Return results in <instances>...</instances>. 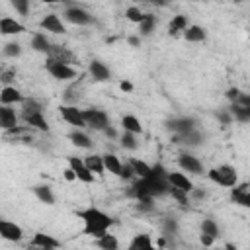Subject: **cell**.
I'll return each instance as SVG.
<instances>
[{"mask_svg": "<svg viewBox=\"0 0 250 250\" xmlns=\"http://www.w3.org/2000/svg\"><path fill=\"white\" fill-rule=\"evenodd\" d=\"M170 191V182H168V170L162 164H154L152 172L146 178H139L133 186L129 195L135 199L143 197H160Z\"/></svg>", "mask_w": 250, "mask_h": 250, "instance_id": "1", "label": "cell"}, {"mask_svg": "<svg viewBox=\"0 0 250 250\" xmlns=\"http://www.w3.org/2000/svg\"><path fill=\"white\" fill-rule=\"evenodd\" d=\"M76 217L82 219V223H84L82 232L88 234V236H94V238L104 236L109 230V227L113 225V219L107 213H104L102 209H98V207L80 209V211H76Z\"/></svg>", "mask_w": 250, "mask_h": 250, "instance_id": "2", "label": "cell"}, {"mask_svg": "<svg viewBox=\"0 0 250 250\" xmlns=\"http://www.w3.org/2000/svg\"><path fill=\"white\" fill-rule=\"evenodd\" d=\"M207 178L217 184V186H223V188H232L238 184V172L234 166L230 164H219V166H213L211 170H207Z\"/></svg>", "mask_w": 250, "mask_h": 250, "instance_id": "3", "label": "cell"}, {"mask_svg": "<svg viewBox=\"0 0 250 250\" xmlns=\"http://www.w3.org/2000/svg\"><path fill=\"white\" fill-rule=\"evenodd\" d=\"M45 68H47V72H49L53 78H57V80H61V82H68V80H74V78H76V70H74L68 62L57 61V59H53V57H47Z\"/></svg>", "mask_w": 250, "mask_h": 250, "instance_id": "4", "label": "cell"}, {"mask_svg": "<svg viewBox=\"0 0 250 250\" xmlns=\"http://www.w3.org/2000/svg\"><path fill=\"white\" fill-rule=\"evenodd\" d=\"M84 113V119H86V125L96 129V131H104L107 125H109V117L104 109L100 107H88V109H82Z\"/></svg>", "mask_w": 250, "mask_h": 250, "instance_id": "5", "label": "cell"}, {"mask_svg": "<svg viewBox=\"0 0 250 250\" xmlns=\"http://www.w3.org/2000/svg\"><path fill=\"white\" fill-rule=\"evenodd\" d=\"M59 111H61V117H62L68 125H72L74 129H84V127H88V125H86V119H84V113H82V109H78V105H72V104L61 105Z\"/></svg>", "mask_w": 250, "mask_h": 250, "instance_id": "6", "label": "cell"}, {"mask_svg": "<svg viewBox=\"0 0 250 250\" xmlns=\"http://www.w3.org/2000/svg\"><path fill=\"white\" fill-rule=\"evenodd\" d=\"M66 162H68V166L74 170V174H76V178H78V182H84V184H92L94 180H96V174L86 166V162H84V158H78V156H68L66 158Z\"/></svg>", "mask_w": 250, "mask_h": 250, "instance_id": "7", "label": "cell"}, {"mask_svg": "<svg viewBox=\"0 0 250 250\" xmlns=\"http://www.w3.org/2000/svg\"><path fill=\"white\" fill-rule=\"evenodd\" d=\"M64 20L74 23V25H90V23H94V16L88 10L80 8V6H68L64 10Z\"/></svg>", "mask_w": 250, "mask_h": 250, "instance_id": "8", "label": "cell"}, {"mask_svg": "<svg viewBox=\"0 0 250 250\" xmlns=\"http://www.w3.org/2000/svg\"><path fill=\"white\" fill-rule=\"evenodd\" d=\"M230 201L240 207L250 209V182H238L230 188Z\"/></svg>", "mask_w": 250, "mask_h": 250, "instance_id": "9", "label": "cell"}, {"mask_svg": "<svg viewBox=\"0 0 250 250\" xmlns=\"http://www.w3.org/2000/svg\"><path fill=\"white\" fill-rule=\"evenodd\" d=\"M178 166H180V170H184V172H188V174H193V176L203 174V164H201V160H199L197 156L189 154V152H182V154L178 156Z\"/></svg>", "mask_w": 250, "mask_h": 250, "instance_id": "10", "label": "cell"}, {"mask_svg": "<svg viewBox=\"0 0 250 250\" xmlns=\"http://www.w3.org/2000/svg\"><path fill=\"white\" fill-rule=\"evenodd\" d=\"M0 236H2L4 240H10V242H20V240L23 238V230H21L20 225L2 219V221H0Z\"/></svg>", "mask_w": 250, "mask_h": 250, "instance_id": "11", "label": "cell"}, {"mask_svg": "<svg viewBox=\"0 0 250 250\" xmlns=\"http://www.w3.org/2000/svg\"><path fill=\"white\" fill-rule=\"evenodd\" d=\"M39 27H41L43 31H49V33H55V35L66 33V27H64L62 20H61L57 14H47V16L39 21Z\"/></svg>", "mask_w": 250, "mask_h": 250, "instance_id": "12", "label": "cell"}, {"mask_svg": "<svg viewBox=\"0 0 250 250\" xmlns=\"http://www.w3.org/2000/svg\"><path fill=\"white\" fill-rule=\"evenodd\" d=\"M25 98L16 86H2L0 90V104L4 105H14V104H23Z\"/></svg>", "mask_w": 250, "mask_h": 250, "instance_id": "13", "label": "cell"}, {"mask_svg": "<svg viewBox=\"0 0 250 250\" xmlns=\"http://www.w3.org/2000/svg\"><path fill=\"white\" fill-rule=\"evenodd\" d=\"M168 182H170V188H178V189H184V191H191L195 186L191 182V178H188V174L182 172H168Z\"/></svg>", "mask_w": 250, "mask_h": 250, "instance_id": "14", "label": "cell"}, {"mask_svg": "<svg viewBox=\"0 0 250 250\" xmlns=\"http://www.w3.org/2000/svg\"><path fill=\"white\" fill-rule=\"evenodd\" d=\"M18 115H16V109H12V105H0V127L4 129V133L6 131H12V129H16L18 125Z\"/></svg>", "mask_w": 250, "mask_h": 250, "instance_id": "15", "label": "cell"}, {"mask_svg": "<svg viewBox=\"0 0 250 250\" xmlns=\"http://www.w3.org/2000/svg\"><path fill=\"white\" fill-rule=\"evenodd\" d=\"M21 119H23V121H25V125H27V127H31V129H37V131H43V133H47V131H49V123H47V119H45L43 111L23 113V115H21Z\"/></svg>", "mask_w": 250, "mask_h": 250, "instance_id": "16", "label": "cell"}, {"mask_svg": "<svg viewBox=\"0 0 250 250\" xmlns=\"http://www.w3.org/2000/svg\"><path fill=\"white\" fill-rule=\"evenodd\" d=\"M166 129L168 131H174L176 135L180 133H188L191 129H195V121L191 117H176V119H170L166 123Z\"/></svg>", "mask_w": 250, "mask_h": 250, "instance_id": "17", "label": "cell"}, {"mask_svg": "<svg viewBox=\"0 0 250 250\" xmlns=\"http://www.w3.org/2000/svg\"><path fill=\"white\" fill-rule=\"evenodd\" d=\"M25 31V25L20 23L18 20L10 18V16H4L0 20V33L2 35H18V33H23Z\"/></svg>", "mask_w": 250, "mask_h": 250, "instance_id": "18", "label": "cell"}, {"mask_svg": "<svg viewBox=\"0 0 250 250\" xmlns=\"http://www.w3.org/2000/svg\"><path fill=\"white\" fill-rule=\"evenodd\" d=\"M88 72H90V76H92L96 82H105V80H109V78H111L109 68H107L102 61H96V59L88 64Z\"/></svg>", "mask_w": 250, "mask_h": 250, "instance_id": "19", "label": "cell"}, {"mask_svg": "<svg viewBox=\"0 0 250 250\" xmlns=\"http://www.w3.org/2000/svg\"><path fill=\"white\" fill-rule=\"evenodd\" d=\"M182 35H184V39L189 41V43H203V41L207 39L205 27H201V25H197V23H189Z\"/></svg>", "mask_w": 250, "mask_h": 250, "instance_id": "20", "label": "cell"}, {"mask_svg": "<svg viewBox=\"0 0 250 250\" xmlns=\"http://www.w3.org/2000/svg\"><path fill=\"white\" fill-rule=\"evenodd\" d=\"M33 193H35V197H37L41 203H45V205H55V201H57V197H55L51 186H47V184H37V186H33Z\"/></svg>", "mask_w": 250, "mask_h": 250, "instance_id": "21", "label": "cell"}, {"mask_svg": "<svg viewBox=\"0 0 250 250\" xmlns=\"http://www.w3.org/2000/svg\"><path fill=\"white\" fill-rule=\"evenodd\" d=\"M31 246H37V248H59L61 246V240L53 238L51 234H43V232H35L33 238H31Z\"/></svg>", "mask_w": 250, "mask_h": 250, "instance_id": "22", "label": "cell"}, {"mask_svg": "<svg viewBox=\"0 0 250 250\" xmlns=\"http://www.w3.org/2000/svg\"><path fill=\"white\" fill-rule=\"evenodd\" d=\"M31 49L33 51H37V53H43V55H49L51 53V49H53V43L47 39V35L45 33H33V37H31Z\"/></svg>", "mask_w": 250, "mask_h": 250, "instance_id": "23", "label": "cell"}, {"mask_svg": "<svg viewBox=\"0 0 250 250\" xmlns=\"http://www.w3.org/2000/svg\"><path fill=\"white\" fill-rule=\"evenodd\" d=\"M68 141L74 145V146H78V148H92V139L82 131V129H74V131H70L68 133Z\"/></svg>", "mask_w": 250, "mask_h": 250, "instance_id": "24", "label": "cell"}, {"mask_svg": "<svg viewBox=\"0 0 250 250\" xmlns=\"http://www.w3.org/2000/svg\"><path fill=\"white\" fill-rule=\"evenodd\" d=\"M104 156V164H105V170L113 176H121V170H123V162L113 154V152H105L102 154Z\"/></svg>", "mask_w": 250, "mask_h": 250, "instance_id": "25", "label": "cell"}, {"mask_svg": "<svg viewBox=\"0 0 250 250\" xmlns=\"http://www.w3.org/2000/svg\"><path fill=\"white\" fill-rule=\"evenodd\" d=\"M86 166L96 174V176H104L107 170H105V164H104V156L102 154H92V156H86L84 158Z\"/></svg>", "mask_w": 250, "mask_h": 250, "instance_id": "26", "label": "cell"}, {"mask_svg": "<svg viewBox=\"0 0 250 250\" xmlns=\"http://www.w3.org/2000/svg\"><path fill=\"white\" fill-rule=\"evenodd\" d=\"M129 248L131 250H150V248H154V242H152L150 234H135L129 242Z\"/></svg>", "mask_w": 250, "mask_h": 250, "instance_id": "27", "label": "cell"}, {"mask_svg": "<svg viewBox=\"0 0 250 250\" xmlns=\"http://www.w3.org/2000/svg\"><path fill=\"white\" fill-rule=\"evenodd\" d=\"M188 25H189L188 18L182 16V14H178V16H174V18L170 20V23H168V33H170V35H180V33L186 31Z\"/></svg>", "mask_w": 250, "mask_h": 250, "instance_id": "28", "label": "cell"}, {"mask_svg": "<svg viewBox=\"0 0 250 250\" xmlns=\"http://www.w3.org/2000/svg\"><path fill=\"white\" fill-rule=\"evenodd\" d=\"M229 111L232 113V119L238 123H250V107L240 105V104H230Z\"/></svg>", "mask_w": 250, "mask_h": 250, "instance_id": "29", "label": "cell"}, {"mask_svg": "<svg viewBox=\"0 0 250 250\" xmlns=\"http://www.w3.org/2000/svg\"><path fill=\"white\" fill-rule=\"evenodd\" d=\"M121 127H123V131H131V133H143V125H141V121H139V117L137 115H131V113H127V115H123L121 117Z\"/></svg>", "mask_w": 250, "mask_h": 250, "instance_id": "30", "label": "cell"}, {"mask_svg": "<svg viewBox=\"0 0 250 250\" xmlns=\"http://www.w3.org/2000/svg\"><path fill=\"white\" fill-rule=\"evenodd\" d=\"M47 57H53V59L62 61V62H68V64L74 62V55L70 51H66L64 47H61V45H53V49H51V53Z\"/></svg>", "mask_w": 250, "mask_h": 250, "instance_id": "31", "label": "cell"}, {"mask_svg": "<svg viewBox=\"0 0 250 250\" xmlns=\"http://www.w3.org/2000/svg\"><path fill=\"white\" fill-rule=\"evenodd\" d=\"M119 145L125 148V150H135L139 146L137 143V133H131V131H123L119 135Z\"/></svg>", "mask_w": 250, "mask_h": 250, "instance_id": "32", "label": "cell"}, {"mask_svg": "<svg viewBox=\"0 0 250 250\" xmlns=\"http://www.w3.org/2000/svg\"><path fill=\"white\" fill-rule=\"evenodd\" d=\"M96 244H98L100 248H104V250H117V248H119V240H117L113 234H109V232H105L104 236L96 238Z\"/></svg>", "mask_w": 250, "mask_h": 250, "instance_id": "33", "label": "cell"}, {"mask_svg": "<svg viewBox=\"0 0 250 250\" xmlns=\"http://www.w3.org/2000/svg\"><path fill=\"white\" fill-rule=\"evenodd\" d=\"M154 27H156V18L152 14H146L145 20L139 23V35H145V37L150 35L154 31Z\"/></svg>", "mask_w": 250, "mask_h": 250, "instance_id": "34", "label": "cell"}, {"mask_svg": "<svg viewBox=\"0 0 250 250\" xmlns=\"http://www.w3.org/2000/svg\"><path fill=\"white\" fill-rule=\"evenodd\" d=\"M129 162H131V166H133V170H135V174H137L139 178H146V176L152 172V166H150V164H146L145 160H139V158H131Z\"/></svg>", "mask_w": 250, "mask_h": 250, "instance_id": "35", "label": "cell"}, {"mask_svg": "<svg viewBox=\"0 0 250 250\" xmlns=\"http://www.w3.org/2000/svg\"><path fill=\"white\" fill-rule=\"evenodd\" d=\"M145 16H146V14H145L141 8H137V6H129V8L125 10V18H127L129 21L137 23V25H139V23L145 20Z\"/></svg>", "mask_w": 250, "mask_h": 250, "instance_id": "36", "label": "cell"}, {"mask_svg": "<svg viewBox=\"0 0 250 250\" xmlns=\"http://www.w3.org/2000/svg\"><path fill=\"white\" fill-rule=\"evenodd\" d=\"M201 232H203V234H209V236H213V238H217V236H219V225H217L213 219H203V221H201Z\"/></svg>", "mask_w": 250, "mask_h": 250, "instance_id": "37", "label": "cell"}, {"mask_svg": "<svg viewBox=\"0 0 250 250\" xmlns=\"http://www.w3.org/2000/svg\"><path fill=\"white\" fill-rule=\"evenodd\" d=\"M35 111H43L41 102L35 100V98H25V102H23V113H35Z\"/></svg>", "mask_w": 250, "mask_h": 250, "instance_id": "38", "label": "cell"}, {"mask_svg": "<svg viewBox=\"0 0 250 250\" xmlns=\"http://www.w3.org/2000/svg\"><path fill=\"white\" fill-rule=\"evenodd\" d=\"M168 195H172V199H176L180 205H188L189 203V193L184 191V189H178V188H170Z\"/></svg>", "mask_w": 250, "mask_h": 250, "instance_id": "39", "label": "cell"}, {"mask_svg": "<svg viewBox=\"0 0 250 250\" xmlns=\"http://www.w3.org/2000/svg\"><path fill=\"white\" fill-rule=\"evenodd\" d=\"M162 232L166 236H172V234H178V221L172 219V217H166L162 221Z\"/></svg>", "mask_w": 250, "mask_h": 250, "instance_id": "40", "label": "cell"}, {"mask_svg": "<svg viewBox=\"0 0 250 250\" xmlns=\"http://www.w3.org/2000/svg\"><path fill=\"white\" fill-rule=\"evenodd\" d=\"M4 55L6 57H10V59H16V57H20L21 55V45L20 43H6L4 45Z\"/></svg>", "mask_w": 250, "mask_h": 250, "instance_id": "41", "label": "cell"}, {"mask_svg": "<svg viewBox=\"0 0 250 250\" xmlns=\"http://www.w3.org/2000/svg\"><path fill=\"white\" fill-rule=\"evenodd\" d=\"M10 4L14 6V10L20 16H27L29 14V0H10Z\"/></svg>", "mask_w": 250, "mask_h": 250, "instance_id": "42", "label": "cell"}, {"mask_svg": "<svg viewBox=\"0 0 250 250\" xmlns=\"http://www.w3.org/2000/svg\"><path fill=\"white\" fill-rule=\"evenodd\" d=\"M133 176H137V174H135V170H133L131 162L123 164V170H121V176H119V178H123V180H131Z\"/></svg>", "mask_w": 250, "mask_h": 250, "instance_id": "43", "label": "cell"}, {"mask_svg": "<svg viewBox=\"0 0 250 250\" xmlns=\"http://www.w3.org/2000/svg\"><path fill=\"white\" fill-rule=\"evenodd\" d=\"M240 92H242V90H238L236 86H232V88H229V90L225 92V96H227V100H229V102L232 104V102H236V100H238V96H240Z\"/></svg>", "mask_w": 250, "mask_h": 250, "instance_id": "44", "label": "cell"}, {"mask_svg": "<svg viewBox=\"0 0 250 250\" xmlns=\"http://www.w3.org/2000/svg\"><path fill=\"white\" fill-rule=\"evenodd\" d=\"M217 117H219V121H221L223 125H229V123L232 121V113H230L229 109H225V111H221V113H217Z\"/></svg>", "mask_w": 250, "mask_h": 250, "instance_id": "45", "label": "cell"}, {"mask_svg": "<svg viewBox=\"0 0 250 250\" xmlns=\"http://www.w3.org/2000/svg\"><path fill=\"white\" fill-rule=\"evenodd\" d=\"M0 80L4 82V86H10V82L14 80V70H2V76Z\"/></svg>", "mask_w": 250, "mask_h": 250, "instance_id": "46", "label": "cell"}, {"mask_svg": "<svg viewBox=\"0 0 250 250\" xmlns=\"http://www.w3.org/2000/svg\"><path fill=\"white\" fill-rule=\"evenodd\" d=\"M232 104H240V105H246V107H250V94H246V92H240L238 100H236V102H232Z\"/></svg>", "mask_w": 250, "mask_h": 250, "instance_id": "47", "label": "cell"}, {"mask_svg": "<svg viewBox=\"0 0 250 250\" xmlns=\"http://www.w3.org/2000/svg\"><path fill=\"white\" fill-rule=\"evenodd\" d=\"M102 133H104L105 137H109V139H119V135H117V131H115V129H113L111 125H107V127H105V129H104Z\"/></svg>", "mask_w": 250, "mask_h": 250, "instance_id": "48", "label": "cell"}, {"mask_svg": "<svg viewBox=\"0 0 250 250\" xmlns=\"http://www.w3.org/2000/svg\"><path fill=\"white\" fill-rule=\"evenodd\" d=\"M199 240H201V244H203V246H211V244L215 242V238H213V236H209V234H203V232H201Z\"/></svg>", "mask_w": 250, "mask_h": 250, "instance_id": "49", "label": "cell"}, {"mask_svg": "<svg viewBox=\"0 0 250 250\" xmlns=\"http://www.w3.org/2000/svg\"><path fill=\"white\" fill-rule=\"evenodd\" d=\"M64 178H66L68 182H72V180H78V178H76V174H74V170H72L70 166H68V168L64 170Z\"/></svg>", "mask_w": 250, "mask_h": 250, "instance_id": "50", "label": "cell"}, {"mask_svg": "<svg viewBox=\"0 0 250 250\" xmlns=\"http://www.w3.org/2000/svg\"><path fill=\"white\" fill-rule=\"evenodd\" d=\"M119 88H121L123 92H131V90H133V84L127 82V80H123V82H119Z\"/></svg>", "mask_w": 250, "mask_h": 250, "instance_id": "51", "label": "cell"}, {"mask_svg": "<svg viewBox=\"0 0 250 250\" xmlns=\"http://www.w3.org/2000/svg\"><path fill=\"white\" fill-rule=\"evenodd\" d=\"M127 41H129V45H133V47H139V45H141V37H137V35H131Z\"/></svg>", "mask_w": 250, "mask_h": 250, "instance_id": "52", "label": "cell"}, {"mask_svg": "<svg viewBox=\"0 0 250 250\" xmlns=\"http://www.w3.org/2000/svg\"><path fill=\"white\" fill-rule=\"evenodd\" d=\"M150 2H152V4H156V6H166L170 0H150Z\"/></svg>", "mask_w": 250, "mask_h": 250, "instance_id": "53", "label": "cell"}, {"mask_svg": "<svg viewBox=\"0 0 250 250\" xmlns=\"http://www.w3.org/2000/svg\"><path fill=\"white\" fill-rule=\"evenodd\" d=\"M45 4H61V2H66V0H41Z\"/></svg>", "mask_w": 250, "mask_h": 250, "instance_id": "54", "label": "cell"}, {"mask_svg": "<svg viewBox=\"0 0 250 250\" xmlns=\"http://www.w3.org/2000/svg\"><path fill=\"white\" fill-rule=\"evenodd\" d=\"M234 2H242V0H234Z\"/></svg>", "mask_w": 250, "mask_h": 250, "instance_id": "55", "label": "cell"}, {"mask_svg": "<svg viewBox=\"0 0 250 250\" xmlns=\"http://www.w3.org/2000/svg\"><path fill=\"white\" fill-rule=\"evenodd\" d=\"M133 2H139V0H133Z\"/></svg>", "mask_w": 250, "mask_h": 250, "instance_id": "56", "label": "cell"}, {"mask_svg": "<svg viewBox=\"0 0 250 250\" xmlns=\"http://www.w3.org/2000/svg\"><path fill=\"white\" fill-rule=\"evenodd\" d=\"M189 2H193V0H189Z\"/></svg>", "mask_w": 250, "mask_h": 250, "instance_id": "57", "label": "cell"}]
</instances>
